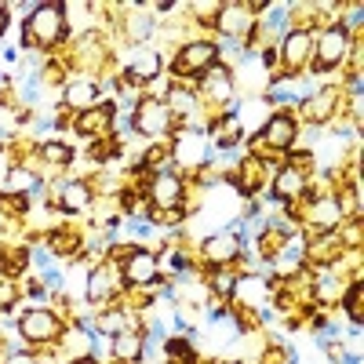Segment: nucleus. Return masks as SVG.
<instances>
[{
    "label": "nucleus",
    "instance_id": "f257e3e1",
    "mask_svg": "<svg viewBox=\"0 0 364 364\" xmlns=\"http://www.w3.org/2000/svg\"><path fill=\"white\" fill-rule=\"evenodd\" d=\"M33 37L41 48L44 44H55L58 37H63V8H55V4H41L33 15H29L26 22V41Z\"/></svg>",
    "mask_w": 364,
    "mask_h": 364
},
{
    "label": "nucleus",
    "instance_id": "f03ea898",
    "mask_svg": "<svg viewBox=\"0 0 364 364\" xmlns=\"http://www.w3.org/2000/svg\"><path fill=\"white\" fill-rule=\"evenodd\" d=\"M343 55H346V29H339V26H336V29H328V33H321L317 58H314L317 73H321V70H331Z\"/></svg>",
    "mask_w": 364,
    "mask_h": 364
},
{
    "label": "nucleus",
    "instance_id": "7ed1b4c3",
    "mask_svg": "<svg viewBox=\"0 0 364 364\" xmlns=\"http://www.w3.org/2000/svg\"><path fill=\"white\" fill-rule=\"evenodd\" d=\"M22 336L29 339V343H48L55 331H58V321L48 314V310H33V314H26L22 317Z\"/></svg>",
    "mask_w": 364,
    "mask_h": 364
},
{
    "label": "nucleus",
    "instance_id": "20e7f679",
    "mask_svg": "<svg viewBox=\"0 0 364 364\" xmlns=\"http://www.w3.org/2000/svg\"><path fill=\"white\" fill-rule=\"evenodd\" d=\"M135 128L139 132H146V135H161V132H168V109L161 106V102H142L139 106V113H135Z\"/></svg>",
    "mask_w": 364,
    "mask_h": 364
},
{
    "label": "nucleus",
    "instance_id": "39448f33",
    "mask_svg": "<svg viewBox=\"0 0 364 364\" xmlns=\"http://www.w3.org/2000/svg\"><path fill=\"white\" fill-rule=\"evenodd\" d=\"M211 63H215V44H190L186 51L178 55V70L182 73H200V70H208Z\"/></svg>",
    "mask_w": 364,
    "mask_h": 364
},
{
    "label": "nucleus",
    "instance_id": "423d86ee",
    "mask_svg": "<svg viewBox=\"0 0 364 364\" xmlns=\"http://www.w3.org/2000/svg\"><path fill=\"white\" fill-rule=\"evenodd\" d=\"M178 197H182L178 178H175L171 171L157 175V182H154V204H157V208H175V204H178Z\"/></svg>",
    "mask_w": 364,
    "mask_h": 364
},
{
    "label": "nucleus",
    "instance_id": "0eeeda50",
    "mask_svg": "<svg viewBox=\"0 0 364 364\" xmlns=\"http://www.w3.org/2000/svg\"><path fill=\"white\" fill-rule=\"evenodd\" d=\"M154 273H157V262H154V255H146V252H135V255L128 259V266H124V277H128L132 284L154 281Z\"/></svg>",
    "mask_w": 364,
    "mask_h": 364
},
{
    "label": "nucleus",
    "instance_id": "6e6552de",
    "mask_svg": "<svg viewBox=\"0 0 364 364\" xmlns=\"http://www.w3.org/2000/svg\"><path fill=\"white\" fill-rule=\"evenodd\" d=\"M175 154H178L182 164H200V161H204V135L186 132V135L175 142Z\"/></svg>",
    "mask_w": 364,
    "mask_h": 364
},
{
    "label": "nucleus",
    "instance_id": "1a4fd4ad",
    "mask_svg": "<svg viewBox=\"0 0 364 364\" xmlns=\"http://www.w3.org/2000/svg\"><path fill=\"white\" fill-rule=\"evenodd\" d=\"M237 252H240V240L233 233H219V237L208 240V259L211 262H230Z\"/></svg>",
    "mask_w": 364,
    "mask_h": 364
},
{
    "label": "nucleus",
    "instance_id": "9d476101",
    "mask_svg": "<svg viewBox=\"0 0 364 364\" xmlns=\"http://www.w3.org/2000/svg\"><path fill=\"white\" fill-rule=\"evenodd\" d=\"M157 70H161V58H157V51H154V48H139V51L132 55V73H135L139 80L157 77Z\"/></svg>",
    "mask_w": 364,
    "mask_h": 364
},
{
    "label": "nucleus",
    "instance_id": "9b49d317",
    "mask_svg": "<svg viewBox=\"0 0 364 364\" xmlns=\"http://www.w3.org/2000/svg\"><path fill=\"white\" fill-rule=\"evenodd\" d=\"M295 139V124H291V117H273L269 124H266V142L269 146H288Z\"/></svg>",
    "mask_w": 364,
    "mask_h": 364
},
{
    "label": "nucleus",
    "instance_id": "f8f14e48",
    "mask_svg": "<svg viewBox=\"0 0 364 364\" xmlns=\"http://www.w3.org/2000/svg\"><path fill=\"white\" fill-rule=\"evenodd\" d=\"M339 219H343L339 204H336V200H328V197H324V200H317V204H314V211H310V223H314V226H321V230H331Z\"/></svg>",
    "mask_w": 364,
    "mask_h": 364
},
{
    "label": "nucleus",
    "instance_id": "ddd939ff",
    "mask_svg": "<svg viewBox=\"0 0 364 364\" xmlns=\"http://www.w3.org/2000/svg\"><path fill=\"white\" fill-rule=\"evenodd\" d=\"M109 117H113V109H109V106L87 109V113L80 117V132H84V135H106V128H109Z\"/></svg>",
    "mask_w": 364,
    "mask_h": 364
},
{
    "label": "nucleus",
    "instance_id": "4468645a",
    "mask_svg": "<svg viewBox=\"0 0 364 364\" xmlns=\"http://www.w3.org/2000/svg\"><path fill=\"white\" fill-rule=\"evenodd\" d=\"M66 102H70L73 109H91V106H95V84H91V80L70 84V87H66Z\"/></svg>",
    "mask_w": 364,
    "mask_h": 364
},
{
    "label": "nucleus",
    "instance_id": "2eb2a0df",
    "mask_svg": "<svg viewBox=\"0 0 364 364\" xmlns=\"http://www.w3.org/2000/svg\"><path fill=\"white\" fill-rule=\"evenodd\" d=\"M113 284H117V269L113 266H102L95 277L87 281V299H106L113 291Z\"/></svg>",
    "mask_w": 364,
    "mask_h": 364
},
{
    "label": "nucleus",
    "instance_id": "dca6fc26",
    "mask_svg": "<svg viewBox=\"0 0 364 364\" xmlns=\"http://www.w3.org/2000/svg\"><path fill=\"white\" fill-rule=\"evenodd\" d=\"M306 55H310V37H306V33H291V37L284 41V63H288V66H299Z\"/></svg>",
    "mask_w": 364,
    "mask_h": 364
},
{
    "label": "nucleus",
    "instance_id": "f3484780",
    "mask_svg": "<svg viewBox=\"0 0 364 364\" xmlns=\"http://www.w3.org/2000/svg\"><path fill=\"white\" fill-rule=\"evenodd\" d=\"M302 182H306V175H302L299 168H295V171L284 168V171L277 175V193H281V197H295V193H302Z\"/></svg>",
    "mask_w": 364,
    "mask_h": 364
},
{
    "label": "nucleus",
    "instance_id": "a211bd4d",
    "mask_svg": "<svg viewBox=\"0 0 364 364\" xmlns=\"http://www.w3.org/2000/svg\"><path fill=\"white\" fill-rule=\"evenodd\" d=\"M223 15H219V29L223 33H240V29L248 26V15H245V8H219Z\"/></svg>",
    "mask_w": 364,
    "mask_h": 364
},
{
    "label": "nucleus",
    "instance_id": "6ab92c4d",
    "mask_svg": "<svg viewBox=\"0 0 364 364\" xmlns=\"http://www.w3.org/2000/svg\"><path fill=\"white\" fill-rule=\"evenodd\" d=\"M8 190H15V193H33V190H37V175H29L26 168H15V171L8 175Z\"/></svg>",
    "mask_w": 364,
    "mask_h": 364
},
{
    "label": "nucleus",
    "instance_id": "aec40b11",
    "mask_svg": "<svg viewBox=\"0 0 364 364\" xmlns=\"http://www.w3.org/2000/svg\"><path fill=\"white\" fill-rule=\"evenodd\" d=\"M113 353H117V357H139V353H142V339L132 336V331H124V336L113 339Z\"/></svg>",
    "mask_w": 364,
    "mask_h": 364
},
{
    "label": "nucleus",
    "instance_id": "412c9836",
    "mask_svg": "<svg viewBox=\"0 0 364 364\" xmlns=\"http://www.w3.org/2000/svg\"><path fill=\"white\" fill-rule=\"evenodd\" d=\"M63 208H66V211H80V208H87V190H84V186H66V193H63Z\"/></svg>",
    "mask_w": 364,
    "mask_h": 364
},
{
    "label": "nucleus",
    "instance_id": "4be33fe9",
    "mask_svg": "<svg viewBox=\"0 0 364 364\" xmlns=\"http://www.w3.org/2000/svg\"><path fill=\"white\" fill-rule=\"evenodd\" d=\"M360 302H364V288H360V284H353V291H350V299H346V310H350L353 324H360V317H364V310H360Z\"/></svg>",
    "mask_w": 364,
    "mask_h": 364
},
{
    "label": "nucleus",
    "instance_id": "5701e85b",
    "mask_svg": "<svg viewBox=\"0 0 364 364\" xmlns=\"http://www.w3.org/2000/svg\"><path fill=\"white\" fill-rule=\"evenodd\" d=\"M44 157H48L51 164H66V161H70V146H55V142H48V146H44Z\"/></svg>",
    "mask_w": 364,
    "mask_h": 364
},
{
    "label": "nucleus",
    "instance_id": "b1692460",
    "mask_svg": "<svg viewBox=\"0 0 364 364\" xmlns=\"http://www.w3.org/2000/svg\"><path fill=\"white\" fill-rule=\"evenodd\" d=\"M168 353H171V360H175V357H178V360H186V364L193 360V353H190V346H186V343H182V339H171V343H168Z\"/></svg>",
    "mask_w": 364,
    "mask_h": 364
},
{
    "label": "nucleus",
    "instance_id": "393cba45",
    "mask_svg": "<svg viewBox=\"0 0 364 364\" xmlns=\"http://www.w3.org/2000/svg\"><path fill=\"white\" fill-rule=\"evenodd\" d=\"M171 102H175V109H178V113L193 109V95H190V91H175V95H171Z\"/></svg>",
    "mask_w": 364,
    "mask_h": 364
},
{
    "label": "nucleus",
    "instance_id": "a878e982",
    "mask_svg": "<svg viewBox=\"0 0 364 364\" xmlns=\"http://www.w3.org/2000/svg\"><path fill=\"white\" fill-rule=\"evenodd\" d=\"M233 288H237V281L230 277V273H219V277H215V291H219V295H230Z\"/></svg>",
    "mask_w": 364,
    "mask_h": 364
},
{
    "label": "nucleus",
    "instance_id": "bb28decb",
    "mask_svg": "<svg viewBox=\"0 0 364 364\" xmlns=\"http://www.w3.org/2000/svg\"><path fill=\"white\" fill-rule=\"evenodd\" d=\"M11 364H37V360H26V357H15Z\"/></svg>",
    "mask_w": 364,
    "mask_h": 364
}]
</instances>
